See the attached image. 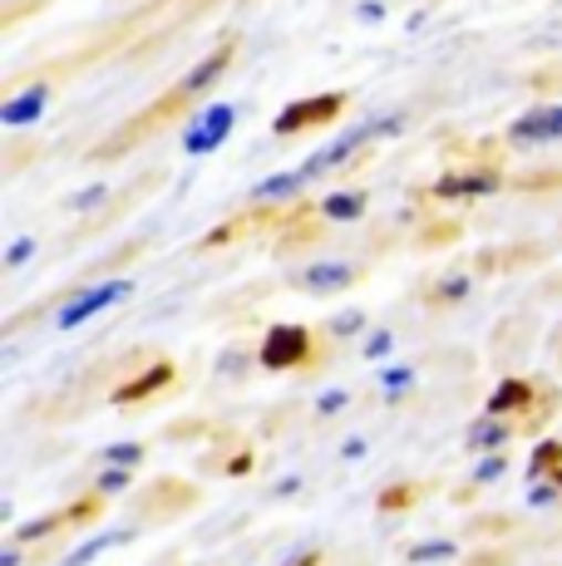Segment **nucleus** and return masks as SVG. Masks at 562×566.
I'll return each mask as SVG.
<instances>
[{
    "mask_svg": "<svg viewBox=\"0 0 562 566\" xmlns=\"http://www.w3.org/2000/svg\"><path fill=\"white\" fill-rule=\"evenodd\" d=\"M375 134H399V118H375V124H361V128H351L345 138H336L331 148H321L316 158H306L301 163V178H316V172H326V168H336V163H345L355 154V148L365 144V138H375Z\"/></svg>",
    "mask_w": 562,
    "mask_h": 566,
    "instance_id": "nucleus-2",
    "label": "nucleus"
},
{
    "mask_svg": "<svg viewBox=\"0 0 562 566\" xmlns=\"http://www.w3.org/2000/svg\"><path fill=\"white\" fill-rule=\"evenodd\" d=\"M104 463L110 468H134V463H144V449H138V443H110V449H104Z\"/></svg>",
    "mask_w": 562,
    "mask_h": 566,
    "instance_id": "nucleus-17",
    "label": "nucleus"
},
{
    "mask_svg": "<svg viewBox=\"0 0 562 566\" xmlns=\"http://www.w3.org/2000/svg\"><path fill=\"white\" fill-rule=\"evenodd\" d=\"M508 433H513V429H508V423L489 419V423H479V429L469 433V443H473V449H483V453H499L503 443H508Z\"/></svg>",
    "mask_w": 562,
    "mask_h": 566,
    "instance_id": "nucleus-13",
    "label": "nucleus"
},
{
    "mask_svg": "<svg viewBox=\"0 0 562 566\" xmlns=\"http://www.w3.org/2000/svg\"><path fill=\"white\" fill-rule=\"evenodd\" d=\"M518 405H528V385L508 379V385H499V395L489 399V413H508V409H518Z\"/></svg>",
    "mask_w": 562,
    "mask_h": 566,
    "instance_id": "nucleus-16",
    "label": "nucleus"
},
{
    "mask_svg": "<svg viewBox=\"0 0 562 566\" xmlns=\"http://www.w3.org/2000/svg\"><path fill=\"white\" fill-rule=\"evenodd\" d=\"M0 566H20V547H10L6 557H0Z\"/></svg>",
    "mask_w": 562,
    "mask_h": 566,
    "instance_id": "nucleus-32",
    "label": "nucleus"
},
{
    "mask_svg": "<svg viewBox=\"0 0 562 566\" xmlns=\"http://www.w3.org/2000/svg\"><path fill=\"white\" fill-rule=\"evenodd\" d=\"M287 566H316V552H301V557H291Z\"/></svg>",
    "mask_w": 562,
    "mask_h": 566,
    "instance_id": "nucleus-31",
    "label": "nucleus"
},
{
    "mask_svg": "<svg viewBox=\"0 0 562 566\" xmlns=\"http://www.w3.org/2000/svg\"><path fill=\"white\" fill-rule=\"evenodd\" d=\"M118 542H128V527H114V532H100V537H90L84 547H74L70 557H64L60 566H90L100 552H110V547H118Z\"/></svg>",
    "mask_w": 562,
    "mask_h": 566,
    "instance_id": "nucleus-10",
    "label": "nucleus"
},
{
    "mask_svg": "<svg viewBox=\"0 0 562 566\" xmlns=\"http://www.w3.org/2000/svg\"><path fill=\"white\" fill-rule=\"evenodd\" d=\"M30 256H35V237H20V242L6 252V266H25Z\"/></svg>",
    "mask_w": 562,
    "mask_h": 566,
    "instance_id": "nucleus-20",
    "label": "nucleus"
},
{
    "mask_svg": "<svg viewBox=\"0 0 562 566\" xmlns=\"http://www.w3.org/2000/svg\"><path fill=\"white\" fill-rule=\"evenodd\" d=\"M341 453H345V459H361L365 443H361V439H345V443H341Z\"/></svg>",
    "mask_w": 562,
    "mask_h": 566,
    "instance_id": "nucleus-30",
    "label": "nucleus"
},
{
    "mask_svg": "<svg viewBox=\"0 0 562 566\" xmlns=\"http://www.w3.org/2000/svg\"><path fill=\"white\" fill-rule=\"evenodd\" d=\"M232 124H237V108H232V104L202 108V114L188 124V134H183V154H192V158L212 154V148H218L227 134H232Z\"/></svg>",
    "mask_w": 562,
    "mask_h": 566,
    "instance_id": "nucleus-1",
    "label": "nucleus"
},
{
    "mask_svg": "<svg viewBox=\"0 0 562 566\" xmlns=\"http://www.w3.org/2000/svg\"><path fill=\"white\" fill-rule=\"evenodd\" d=\"M168 375H173L168 365L148 369V375H138V379H134V385H124V389H118V399H124V405H128V399H144V395H154L158 385H168Z\"/></svg>",
    "mask_w": 562,
    "mask_h": 566,
    "instance_id": "nucleus-14",
    "label": "nucleus"
},
{
    "mask_svg": "<svg viewBox=\"0 0 562 566\" xmlns=\"http://www.w3.org/2000/svg\"><path fill=\"white\" fill-rule=\"evenodd\" d=\"M558 459H562L558 443H538V453H533V473H543V468H548V463H558Z\"/></svg>",
    "mask_w": 562,
    "mask_h": 566,
    "instance_id": "nucleus-25",
    "label": "nucleus"
},
{
    "mask_svg": "<svg viewBox=\"0 0 562 566\" xmlns=\"http://www.w3.org/2000/svg\"><path fill=\"white\" fill-rule=\"evenodd\" d=\"M499 188V178L493 172H469V178H439L435 192L439 198H483V192Z\"/></svg>",
    "mask_w": 562,
    "mask_h": 566,
    "instance_id": "nucleus-8",
    "label": "nucleus"
},
{
    "mask_svg": "<svg viewBox=\"0 0 562 566\" xmlns=\"http://www.w3.org/2000/svg\"><path fill=\"white\" fill-rule=\"evenodd\" d=\"M528 503H533V507H548V503H558V488L538 483V488H533V493H528Z\"/></svg>",
    "mask_w": 562,
    "mask_h": 566,
    "instance_id": "nucleus-27",
    "label": "nucleus"
},
{
    "mask_svg": "<svg viewBox=\"0 0 562 566\" xmlns=\"http://www.w3.org/2000/svg\"><path fill=\"white\" fill-rule=\"evenodd\" d=\"M124 483H128V468H104V478H100L104 493H118Z\"/></svg>",
    "mask_w": 562,
    "mask_h": 566,
    "instance_id": "nucleus-26",
    "label": "nucleus"
},
{
    "mask_svg": "<svg viewBox=\"0 0 562 566\" xmlns=\"http://www.w3.org/2000/svg\"><path fill=\"white\" fill-rule=\"evenodd\" d=\"M345 405H351V395H345V389H331V395L316 399V413H341Z\"/></svg>",
    "mask_w": 562,
    "mask_h": 566,
    "instance_id": "nucleus-23",
    "label": "nucleus"
},
{
    "mask_svg": "<svg viewBox=\"0 0 562 566\" xmlns=\"http://www.w3.org/2000/svg\"><path fill=\"white\" fill-rule=\"evenodd\" d=\"M306 350H311V335L301 331V325H277V331L262 340V365L267 369H291V365L306 360Z\"/></svg>",
    "mask_w": 562,
    "mask_h": 566,
    "instance_id": "nucleus-4",
    "label": "nucleus"
},
{
    "mask_svg": "<svg viewBox=\"0 0 562 566\" xmlns=\"http://www.w3.org/2000/svg\"><path fill=\"white\" fill-rule=\"evenodd\" d=\"M454 557V542H419V547H409V562H449Z\"/></svg>",
    "mask_w": 562,
    "mask_h": 566,
    "instance_id": "nucleus-18",
    "label": "nucleus"
},
{
    "mask_svg": "<svg viewBox=\"0 0 562 566\" xmlns=\"http://www.w3.org/2000/svg\"><path fill=\"white\" fill-rule=\"evenodd\" d=\"M124 296H128V281H104V286L84 291V296H74L70 306L60 311V331H74V325L94 321L104 306H114V301H124Z\"/></svg>",
    "mask_w": 562,
    "mask_h": 566,
    "instance_id": "nucleus-5",
    "label": "nucleus"
},
{
    "mask_svg": "<svg viewBox=\"0 0 562 566\" xmlns=\"http://www.w3.org/2000/svg\"><path fill=\"white\" fill-rule=\"evenodd\" d=\"M227 60H232V50H218V54H208V60H202V64H198V70H192V74H188V80H183V90H188V94L208 90V84H212V80H218V74L227 70Z\"/></svg>",
    "mask_w": 562,
    "mask_h": 566,
    "instance_id": "nucleus-11",
    "label": "nucleus"
},
{
    "mask_svg": "<svg viewBox=\"0 0 562 566\" xmlns=\"http://www.w3.org/2000/svg\"><path fill=\"white\" fill-rule=\"evenodd\" d=\"M469 291V276H454V281H445V296H464Z\"/></svg>",
    "mask_w": 562,
    "mask_h": 566,
    "instance_id": "nucleus-29",
    "label": "nucleus"
},
{
    "mask_svg": "<svg viewBox=\"0 0 562 566\" xmlns=\"http://www.w3.org/2000/svg\"><path fill=\"white\" fill-rule=\"evenodd\" d=\"M301 182H306L301 172H277V178H262V182H257L252 192H257V198H291Z\"/></svg>",
    "mask_w": 562,
    "mask_h": 566,
    "instance_id": "nucleus-15",
    "label": "nucleus"
},
{
    "mask_svg": "<svg viewBox=\"0 0 562 566\" xmlns=\"http://www.w3.org/2000/svg\"><path fill=\"white\" fill-rule=\"evenodd\" d=\"M45 532H55V517H35V522H25V527L15 532V542H35V537H45Z\"/></svg>",
    "mask_w": 562,
    "mask_h": 566,
    "instance_id": "nucleus-21",
    "label": "nucleus"
},
{
    "mask_svg": "<svg viewBox=\"0 0 562 566\" xmlns=\"http://www.w3.org/2000/svg\"><path fill=\"white\" fill-rule=\"evenodd\" d=\"M503 468H508V463L499 459V453H489V459L479 463V473H473V478H479V483H493V478H503Z\"/></svg>",
    "mask_w": 562,
    "mask_h": 566,
    "instance_id": "nucleus-24",
    "label": "nucleus"
},
{
    "mask_svg": "<svg viewBox=\"0 0 562 566\" xmlns=\"http://www.w3.org/2000/svg\"><path fill=\"white\" fill-rule=\"evenodd\" d=\"M391 331H375L371 340H365V355H371V360H385V355H391Z\"/></svg>",
    "mask_w": 562,
    "mask_h": 566,
    "instance_id": "nucleus-22",
    "label": "nucleus"
},
{
    "mask_svg": "<svg viewBox=\"0 0 562 566\" xmlns=\"http://www.w3.org/2000/svg\"><path fill=\"white\" fill-rule=\"evenodd\" d=\"M361 311H351V315H336V335H351V331H361Z\"/></svg>",
    "mask_w": 562,
    "mask_h": 566,
    "instance_id": "nucleus-28",
    "label": "nucleus"
},
{
    "mask_svg": "<svg viewBox=\"0 0 562 566\" xmlns=\"http://www.w3.org/2000/svg\"><path fill=\"white\" fill-rule=\"evenodd\" d=\"M341 108H345L341 94H321V99H296V104H287V108H281L272 128H277L281 138H287V134H301V128H306V124H326V118H336Z\"/></svg>",
    "mask_w": 562,
    "mask_h": 566,
    "instance_id": "nucleus-3",
    "label": "nucleus"
},
{
    "mask_svg": "<svg viewBox=\"0 0 562 566\" xmlns=\"http://www.w3.org/2000/svg\"><path fill=\"white\" fill-rule=\"evenodd\" d=\"M321 212H326L331 222H351V217L365 212V198H361V192H336V198L321 202Z\"/></svg>",
    "mask_w": 562,
    "mask_h": 566,
    "instance_id": "nucleus-12",
    "label": "nucleus"
},
{
    "mask_svg": "<svg viewBox=\"0 0 562 566\" xmlns=\"http://www.w3.org/2000/svg\"><path fill=\"white\" fill-rule=\"evenodd\" d=\"M381 385H385V395H405V389L415 385V369H405V365H399V369H385Z\"/></svg>",
    "mask_w": 562,
    "mask_h": 566,
    "instance_id": "nucleus-19",
    "label": "nucleus"
},
{
    "mask_svg": "<svg viewBox=\"0 0 562 566\" xmlns=\"http://www.w3.org/2000/svg\"><path fill=\"white\" fill-rule=\"evenodd\" d=\"M513 144H553L562 138V104H548V108H528L513 128H508Z\"/></svg>",
    "mask_w": 562,
    "mask_h": 566,
    "instance_id": "nucleus-6",
    "label": "nucleus"
},
{
    "mask_svg": "<svg viewBox=\"0 0 562 566\" xmlns=\"http://www.w3.org/2000/svg\"><path fill=\"white\" fill-rule=\"evenodd\" d=\"M45 99H50V90L45 84H30L25 94H15L6 108H0V118H6L10 128H20V124H35L40 114H45Z\"/></svg>",
    "mask_w": 562,
    "mask_h": 566,
    "instance_id": "nucleus-7",
    "label": "nucleus"
},
{
    "mask_svg": "<svg viewBox=\"0 0 562 566\" xmlns=\"http://www.w3.org/2000/svg\"><path fill=\"white\" fill-rule=\"evenodd\" d=\"M351 276H355V271L345 266V261H326V266H311V271H306V291H316V296H326V291L351 286Z\"/></svg>",
    "mask_w": 562,
    "mask_h": 566,
    "instance_id": "nucleus-9",
    "label": "nucleus"
}]
</instances>
